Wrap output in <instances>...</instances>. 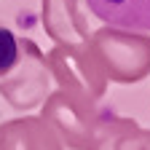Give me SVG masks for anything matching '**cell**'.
I'll list each match as a JSON object with an SVG mask.
<instances>
[{
    "mask_svg": "<svg viewBox=\"0 0 150 150\" xmlns=\"http://www.w3.org/2000/svg\"><path fill=\"white\" fill-rule=\"evenodd\" d=\"M88 46L112 83H139L150 75V38L145 32L107 24L88 35Z\"/></svg>",
    "mask_w": 150,
    "mask_h": 150,
    "instance_id": "cell-1",
    "label": "cell"
},
{
    "mask_svg": "<svg viewBox=\"0 0 150 150\" xmlns=\"http://www.w3.org/2000/svg\"><path fill=\"white\" fill-rule=\"evenodd\" d=\"M46 64L51 78L62 91L72 94L88 105H97L107 91V75L91 51L88 43L83 46H62L56 43L46 54Z\"/></svg>",
    "mask_w": 150,
    "mask_h": 150,
    "instance_id": "cell-2",
    "label": "cell"
},
{
    "mask_svg": "<svg viewBox=\"0 0 150 150\" xmlns=\"http://www.w3.org/2000/svg\"><path fill=\"white\" fill-rule=\"evenodd\" d=\"M51 94V72L46 64V54L35 40L19 38V56L13 67L0 78V97L13 110L30 112L40 107Z\"/></svg>",
    "mask_w": 150,
    "mask_h": 150,
    "instance_id": "cell-3",
    "label": "cell"
},
{
    "mask_svg": "<svg viewBox=\"0 0 150 150\" xmlns=\"http://www.w3.org/2000/svg\"><path fill=\"white\" fill-rule=\"evenodd\" d=\"M97 115H99L97 105H88L62 88L51 91L46 97L43 112H40V118L48 121V126L59 134V139L67 150H86L88 147Z\"/></svg>",
    "mask_w": 150,
    "mask_h": 150,
    "instance_id": "cell-4",
    "label": "cell"
},
{
    "mask_svg": "<svg viewBox=\"0 0 150 150\" xmlns=\"http://www.w3.org/2000/svg\"><path fill=\"white\" fill-rule=\"evenodd\" d=\"M43 30L54 43L83 46L88 43V24L83 0H43Z\"/></svg>",
    "mask_w": 150,
    "mask_h": 150,
    "instance_id": "cell-5",
    "label": "cell"
},
{
    "mask_svg": "<svg viewBox=\"0 0 150 150\" xmlns=\"http://www.w3.org/2000/svg\"><path fill=\"white\" fill-rule=\"evenodd\" d=\"M0 150H64V145L46 118L22 115L0 123Z\"/></svg>",
    "mask_w": 150,
    "mask_h": 150,
    "instance_id": "cell-6",
    "label": "cell"
},
{
    "mask_svg": "<svg viewBox=\"0 0 150 150\" xmlns=\"http://www.w3.org/2000/svg\"><path fill=\"white\" fill-rule=\"evenodd\" d=\"M86 6L110 27L150 32V0H86Z\"/></svg>",
    "mask_w": 150,
    "mask_h": 150,
    "instance_id": "cell-7",
    "label": "cell"
},
{
    "mask_svg": "<svg viewBox=\"0 0 150 150\" xmlns=\"http://www.w3.org/2000/svg\"><path fill=\"white\" fill-rule=\"evenodd\" d=\"M137 126L139 123L134 118L115 115L112 110H99L97 123H94V134H91L86 150H115V142L123 134H129L131 129H137Z\"/></svg>",
    "mask_w": 150,
    "mask_h": 150,
    "instance_id": "cell-8",
    "label": "cell"
},
{
    "mask_svg": "<svg viewBox=\"0 0 150 150\" xmlns=\"http://www.w3.org/2000/svg\"><path fill=\"white\" fill-rule=\"evenodd\" d=\"M16 56H19V38L0 22V78L13 67Z\"/></svg>",
    "mask_w": 150,
    "mask_h": 150,
    "instance_id": "cell-9",
    "label": "cell"
},
{
    "mask_svg": "<svg viewBox=\"0 0 150 150\" xmlns=\"http://www.w3.org/2000/svg\"><path fill=\"white\" fill-rule=\"evenodd\" d=\"M115 150H150V129H131L115 142Z\"/></svg>",
    "mask_w": 150,
    "mask_h": 150,
    "instance_id": "cell-10",
    "label": "cell"
}]
</instances>
